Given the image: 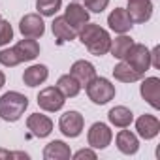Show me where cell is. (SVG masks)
<instances>
[{"mask_svg": "<svg viewBox=\"0 0 160 160\" xmlns=\"http://www.w3.org/2000/svg\"><path fill=\"white\" fill-rule=\"evenodd\" d=\"M81 43L96 57H102L106 53H109V45H111V38L109 32L106 28H102L96 23H85L81 28L77 30Z\"/></svg>", "mask_w": 160, "mask_h": 160, "instance_id": "1", "label": "cell"}, {"mask_svg": "<svg viewBox=\"0 0 160 160\" xmlns=\"http://www.w3.org/2000/svg\"><path fill=\"white\" fill-rule=\"evenodd\" d=\"M28 108V98L21 92L10 91L0 96V119L6 122H15L25 115V109Z\"/></svg>", "mask_w": 160, "mask_h": 160, "instance_id": "2", "label": "cell"}, {"mask_svg": "<svg viewBox=\"0 0 160 160\" xmlns=\"http://www.w3.org/2000/svg\"><path fill=\"white\" fill-rule=\"evenodd\" d=\"M85 89H87V96L98 106H104V104H108L109 100L115 98V85H111V81L106 77L91 79L85 85Z\"/></svg>", "mask_w": 160, "mask_h": 160, "instance_id": "3", "label": "cell"}, {"mask_svg": "<svg viewBox=\"0 0 160 160\" xmlns=\"http://www.w3.org/2000/svg\"><path fill=\"white\" fill-rule=\"evenodd\" d=\"M122 60H126L132 68H136L141 73H145L151 68V53L143 43H132V47L128 49V53Z\"/></svg>", "mask_w": 160, "mask_h": 160, "instance_id": "4", "label": "cell"}, {"mask_svg": "<svg viewBox=\"0 0 160 160\" xmlns=\"http://www.w3.org/2000/svg\"><path fill=\"white\" fill-rule=\"evenodd\" d=\"M83 126H85V119L79 111H66L64 115H60L58 128L66 138H77L83 132Z\"/></svg>", "mask_w": 160, "mask_h": 160, "instance_id": "5", "label": "cell"}, {"mask_svg": "<svg viewBox=\"0 0 160 160\" xmlns=\"http://www.w3.org/2000/svg\"><path fill=\"white\" fill-rule=\"evenodd\" d=\"M64 102H66V98L57 87H45L38 94V106L43 111H58V109H62Z\"/></svg>", "mask_w": 160, "mask_h": 160, "instance_id": "6", "label": "cell"}, {"mask_svg": "<svg viewBox=\"0 0 160 160\" xmlns=\"http://www.w3.org/2000/svg\"><path fill=\"white\" fill-rule=\"evenodd\" d=\"M19 32L25 38H42L45 32V23L38 13H27L21 21H19Z\"/></svg>", "mask_w": 160, "mask_h": 160, "instance_id": "7", "label": "cell"}, {"mask_svg": "<svg viewBox=\"0 0 160 160\" xmlns=\"http://www.w3.org/2000/svg\"><path fill=\"white\" fill-rule=\"evenodd\" d=\"M111 139H113V134H111L109 126L104 122H94L87 136V141L92 149H106L111 143Z\"/></svg>", "mask_w": 160, "mask_h": 160, "instance_id": "8", "label": "cell"}, {"mask_svg": "<svg viewBox=\"0 0 160 160\" xmlns=\"http://www.w3.org/2000/svg\"><path fill=\"white\" fill-rule=\"evenodd\" d=\"M139 92L152 109H160V79L158 77H145L141 81Z\"/></svg>", "mask_w": 160, "mask_h": 160, "instance_id": "9", "label": "cell"}, {"mask_svg": "<svg viewBox=\"0 0 160 160\" xmlns=\"http://www.w3.org/2000/svg\"><path fill=\"white\" fill-rule=\"evenodd\" d=\"M132 23H147L152 15V2L151 0H132L126 8Z\"/></svg>", "mask_w": 160, "mask_h": 160, "instance_id": "10", "label": "cell"}, {"mask_svg": "<svg viewBox=\"0 0 160 160\" xmlns=\"http://www.w3.org/2000/svg\"><path fill=\"white\" fill-rule=\"evenodd\" d=\"M108 25H109V28H111L113 32H117V34H126V32H130V28H132L134 23H132L128 12H126L124 8H115V10L108 15Z\"/></svg>", "mask_w": 160, "mask_h": 160, "instance_id": "11", "label": "cell"}, {"mask_svg": "<svg viewBox=\"0 0 160 160\" xmlns=\"http://www.w3.org/2000/svg\"><path fill=\"white\" fill-rule=\"evenodd\" d=\"M27 128L32 132V136L36 138H47L53 132V121L47 115H40V113H32L27 119Z\"/></svg>", "mask_w": 160, "mask_h": 160, "instance_id": "12", "label": "cell"}, {"mask_svg": "<svg viewBox=\"0 0 160 160\" xmlns=\"http://www.w3.org/2000/svg\"><path fill=\"white\" fill-rule=\"evenodd\" d=\"M12 49H13L15 57L19 58V62H30L40 55V45L34 38H25L17 45H13Z\"/></svg>", "mask_w": 160, "mask_h": 160, "instance_id": "13", "label": "cell"}, {"mask_svg": "<svg viewBox=\"0 0 160 160\" xmlns=\"http://www.w3.org/2000/svg\"><path fill=\"white\" fill-rule=\"evenodd\" d=\"M136 130H138V134H139L143 139H152V138H156L158 132H160V121H158L154 115L145 113V115H141V117L136 121Z\"/></svg>", "mask_w": 160, "mask_h": 160, "instance_id": "14", "label": "cell"}, {"mask_svg": "<svg viewBox=\"0 0 160 160\" xmlns=\"http://www.w3.org/2000/svg\"><path fill=\"white\" fill-rule=\"evenodd\" d=\"M51 28H53V34H55L58 45H62V43H66V42H72V40H75V36H77V30L64 19V15H62V17H55Z\"/></svg>", "mask_w": 160, "mask_h": 160, "instance_id": "15", "label": "cell"}, {"mask_svg": "<svg viewBox=\"0 0 160 160\" xmlns=\"http://www.w3.org/2000/svg\"><path fill=\"white\" fill-rule=\"evenodd\" d=\"M70 73L79 81V85L85 87L91 79L96 77V68H94L89 60H75V62L72 64V68H70Z\"/></svg>", "mask_w": 160, "mask_h": 160, "instance_id": "16", "label": "cell"}, {"mask_svg": "<svg viewBox=\"0 0 160 160\" xmlns=\"http://www.w3.org/2000/svg\"><path fill=\"white\" fill-rule=\"evenodd\" d=\"M64 19H66L75 30H79L85 23H89V12H87L81 4L73 2V4H68V8L64 10Z\"/></svg>", "mask_w": 160, "mask_h": 160, "instance_id": "17", "label": "cell"}, {"mask_svg": "<svg viewBox=\"0 0 160 160\" xmlns=\"http://www.w3.org/2000/svg\"><path fill=\"white\" fill-rule=\"evenodd\" d=\"M47 77H49L47 66H43V64H32V66H28L25 70L23 81H25L27 87H38V85H42L45 81Z\"/></svg>", "mask_w": 160, "mask_h": 160, "instance_id": "18", "label": "cell"}, {"mask_svg": "<svg viewBox=\"0 0 160 160\" xmlns=\"http://www.w3.org/2000/svg\"><path fill=\"white\" fill-rule=\"evenodd\" d=\"M70 156H72L70 147L60 139H55V141L47 143L45 149H43V158L45 160H68Z\"/></svg>", "mask_w": 160, "mask_h": 160, "instance_id": "19", "label": "cell"}, {"mask_svg": "<svg viewBox=\"0 0 160 160\" xmlns=\"http://www.w3.org/2000/svg\"><path fill=\"white\" fill-rule=\"evenodd\" d=\"M113 77L117 81H122V83H134V81H139L143 77V73L138 72L136 68H132L126 60H122L113 68Z\"/></svg>", "mask_w": 160, "mask_h": 160, "instance_id": "20", "label": "cell"}, {"mask_svg": "<svg viewBox=\"0 0 160 160\" xmlns=\"http://www.w3.org/2000/svg\"><path fill=\"white\" fill-rule=\"evenodd\" d=\"M108 119H109V122H111L113 126H117V128H126V126H130V122L134 121V113H132L128 108H124V106H115V108L109 109Z\"/></svg>", "mask_w": 160, "mask_h": 160, "instance_id": "21", "label": "cell"}, {"mask_svg": "<svg viewBox=\"0 0 160 160\" xmlns=\"http://www.w3.org/2000/svg\"><path fill=\"white\" fill-rule=\"evenodd\" d=\"M117 149L122 154H136L138 149H139L138 136L132 134V132H128V130H121L117 134Z\"/></svg>", "mask_w": 160, "mask_h": 160, "instance_id": "22", "label": "cell"}, {"mask_svg": "<svg viewBox=\"0 0 160 160\" xmlns=\"http://www.w3.org/2000/svg\"><path fill=\"white\" fill-rule=\"evenodd\" d=\"M57 89L64 94V98H73L79 94V91H81V85H79V81L72 75V73H66V75H60L58 81H57Z\"/></svg>", "mask_w": 160, "mask_h": 160, "instance_id": "23", "label": "cell"}, {"mask_svg": "<svg viewBox=\"0 0 160 160\" xmlns=\"http://www.w3.org/2000/svg\"><path fill=\"white\" fill-rule=\"evenodd\" d=\"M132 38L130 36H126V34H121L119 38H115V40H111V45H109V53L115 57V58H119V60H122L124 57H126V53H128V49L132 47Z\"/></svg>", "mask_w": 160, "mask_h": 160, "instance_id": "24", "label": "cell"}, {"mask_svg": "<svg viewBox=\"0 0 160 160\" xmlns=\"http://www.w3.org/2000/svg\"><path fill=\"white\" fill-rule=\"evenodd\" d=\"M62 6V0H36V10L43 17H53Z\"/></svg>", "mask_w": 160, "mask_h": 160, "instance_id": "25", "label": "cell"}, {"mask_svg": "<svg viewBox=\"0 0 160 160\" xmlns=\"http://www.w3.org/2000/svg\"><path fill=\"white\" fill-rule=\"evenodd\" d=\"M0 64L6 66V68H13V66L21 64V62H19V58L15 57L13 49L10 47V49H2V51H0Z\"/></svg>", "mask_w": 160, "mask_h": 160, "instance_id": "26", "label": "cell"}, {"mask_svg": "<svg viewBox=\"0 0 160 160\" xmlns=\"http://www.w3.org/2000/svg\"><path fill=\"white\" fill-rule=\"evenodd\" d=\"M10 40H13V28L8 21L0 19V47L10 43Z\"/></svg>", "mask_w": 160, "mask_h": 160, "instance_id": "27", "label": "cell"}, {"mask_svg": "<svg viewBox=\"0 0 160 160\" xmlns=\"http://www.w3.org/2000/svg\"><path fill=\"white\" fill-rule=\"evenodd\" d=\"M109 6V0H85V8L92 13H102Z\"/></svg>", "mask_w": 160, "mask_h": 160, "instance_id": "28", "label": "cell"}, {"mask_svg": "<svg viewBox=\"0 0 160 160\" xmlns=\"http://www.w3.org/2000/svg\"><path fill=\"white\" fill-rule=\"evenodd\" d=\"M73 158H77V160H81V158L96 160V152H94V151H91V149H81V151H77V152L73 154Z\"/></svg>", "mask_w": 160, "mask_h": 160, "instance_id": "29", "label": "cell"}, {"mask_svg": "<svg viewBox=\"0 0 160 160\" xmlns=\"http://www.w3.org/2000/svg\"><path fill=\"white\" fill-rule=\"evenodd\" d=\"M151 53V66L152 68H160V60H158V53H160V47L156 45L152 51H149Z\"/></svg>", "mask_w": 160, "mask_h": 160, "instance_id": "30", "label": "cell"}, {"mask_svg": "<svg viewBox=\"0 0 160 160\" xmlns=\"http://www.w3.org/2000/svg\"><path fill=\"white\" fill-rule=\"evenodd\" d=\"M0 158H12V152H10V151H4V149H0Z\"/></svg>", "mask_w": 160, "mask_h": 160, "instance_id": "31", "label": "cell"}, {"mask_svg": "<svg viewBox=\"0 0 160 160\" xmlns=\"http://www.w3.org/2000/svg\"><path fill=\"white\" fill-rule=\"evenodd\" d=\"M4 83H6V75H4V72L0 70V89L4 87Z\"/></svg>", "mask_w": 160, "mask_h": 160, "instance_id": "32", "label": "cell"}, {"mask_svg": "<svg viewBox=\"0 0 160 160\" xmlns=\"http://www.w3.org/2000/svg\"><path fill=\"white\" fill-rule=\"evenodd\" d=\"M128 2H132V0H128Z\"/></svg>", "mask_w": 160, "mask_h": 160, "instance_id": "33", "label": "cell"}]
</instances>
